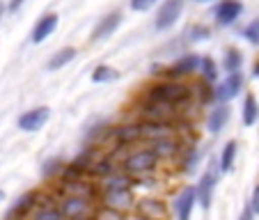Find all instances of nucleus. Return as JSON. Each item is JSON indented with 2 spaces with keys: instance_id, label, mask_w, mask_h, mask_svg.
Masks as SVG:
<instances>
[{
  "instance_id": "2eb2a0df",
  "label": "nucleus",
  "mask_w": 259,
  "mask_h": 220,
  "mask_svg": "<svg viewBox=\"0 0 259 220\" xmlns=\"http://www.w3.org/2000/svg\"><path fill=\"white\" fill-rule=\"evenodd\" d=\"M73 58H76V49H71V46H67V49L58 51V53H55L53 58L49 60V64H46V67H49L51 71H55V69H62L64 64H69Z\"/></svg>"
},
{
  "instance_id": "20e7f679",
  "label": "nucleus",
  "mask_w": 259,
  "mask_h": 220,
  "mask_svg": "<svg viewBox=\"0 0 259 220\" xmlns=\"http://www.w3.org/2000/svg\"><path fill=\"white\" fill-rule=\"evenodd\" d=\"M181 10H184V0H165L156 14V21H154L156 30L172 28L177 23V19L181 16Z\"/></svg>"
},
{
  "instance_id": "7ed1b4c3",
  "label": "nucleus",
  "mask_w": 259,
  "mask_h": 220,
  "mask_svg": "<svg viewBox=\"0 0 259 220\" xmlns=\"http://www.w3.org/2000/svg\"><path fill=\"white\" fill-rule=\"evenodd\" d=\"M60 211H62V218H85L94 213L88 195H78V193H69L60 204Z\"/></svg>"
},
{
  "instance_id": "4be33fe9",
  "label": "nucleus",
  "mask_w": 259,
  "mask_h": 220,
  "mask_svg": "<svg viewBox=\"0 0 259 220\" xmlns=\"http://www.w3.org/2000/svg\"><path fill=\"white\" fill-rule=\"evenodd\" d=\"M34 218H37V220L62 218V211H60V206H58V204H53V206H44V209H37V211H34Z\"/></svg>"
},
{
  "instance_id": "c756f323",
  "label": "nucleus",
  "mask_w": 259,
  "mask_h": 220,
  "mask_svg": "<svg viewBox=\"0 0 259 220\" xmlns=\"http://www.w3.org/2000/svg\"><path fill=\"white\" fill-rule=\"evenodd\" d=\"M3 200H5V193H3V191H0V202H3Z\"/></svg>"
},
{
  "instance_id": "423d86ee",
  "label": "nucleus",
  "mask_w": 259,
  "mask_h": 220,
  "mask_svg": "<svg viewBox=\"0 0 259 220\" xmlns=\"http://www.w3.org/2000/svg\"><path fill=\"white\" fill-rule=\"evenodd\" d=\"M241 87H243V76L239 73V69H236V71H230V76H227V78L218 85V90H215V99H218V101H232V99L241 92Z\"/></svg>"
},
{
  "instance_id": "c85d7f7f",
  "label": "nucleus",
  "mask_w": 259,
  "mask_h": 220,
  "mask_svg": "<svg viewBox=\"0 0 259 220\" xmlns=\"http://www.w3.org/2000/svg\"><path fill=\"white\" fill-rule=\"evenodd\" d=\"M5 10H7V7L3 5V0H0V21H3V16H5Z\"/></svg>"
},
{
  "instance_id": "dca6fc26",
  "label": "nucleus",
  "mask_w": 259,
  "mask_h": 220,
  "mask_svg": "<svg viewBox=\"0 0 259 220\" xmlns=\"http://www.w3.org/2000/svg\"><path fill=\"white\" fill-rule=\"evenodd\" d=\"M138 213L149 215V218H163V215H165V206L158 200H142L140 206H138Z\"/></svg>"
},
{
  "instance_id": "a878e982",
  "label": "nucleus",
  "mask_w": 259,
  "mask_h": 220,
  "mask_svg": "<svg viewBox=\"0 0 259 220\" xmlns=\"http://www.w3.org/2000/svg\"><path fill=\"white\" fill-rule=\"evenodd\" d=\"M250 211H252V215L259 213V186L254 188V193H252V200H250Z\"/></svg>"
},
{
  "instance_id": "412c9836",
  "label": "nucleus",
  "mask_w": 259,
  "mask_h": 220,
  "mask_svg": "<svg viewBox=\"0 0 259 220\" xmlns=\"http://www.w3.org/2000/svg\"><path fill=\"white\" fill-rule=\"evenodd\" d=\"M200 69H202V76H204L209 83H213L215 76H218V69H215V62L211 58H204L200 60Z\"/></svg>"
},
{
  "instance_id": "5701e85b",
  "label": "nucleus",
  "mask_w": 259,
  "mask_h": 220,
  "mask_svg": "<svg viewBox=\"0 0 259 220\" xmlns=\"http://www.w3.org/2000/svg\"><path fill=\"white\" fill-rule=\"evenodd\" d=\"M243 37L250 41V44H254V46H259V19H254L252 23L248 25V28L243 30Z\"/></svg>"
},
{
  "instance_id": "4468645a",
  "label": "nucleus",
  "mask_w": 259,
  "mask_h": 220,
  "mask_svg": "<svg viewBox=\"0 0 259 220\" xmlns=\"http://www.w3.org/2000/svg\"><path fill=\"white\" fill-rule=\"evenodd\" d=\"M227 119H230V108L227 106H218L211 110L209 115V131L211 133H218L220 128L227 124Z\"/></svg>"
},
{
  "instance_id": "6e6552de",
  "label": "nucleus",
  "mask_w": 259,
  "mask_h": 220,
  "mask_svg": "<svg viewBox=\"0 0 259 220\" xmlns=\"http://www.w3.org/2000/svg\"><path fill=\"white\" fill-rule=\"evenodd\" d=\"M241 10H243V7H241L239 0H223V3L215 7V21H218L220 25H230L239 19Z\"/></svg>"
},
{
  "instance_id": "f03ea898",
  "label": "nucleus",
  "mask_w": 259,
  "mask_h": 220,
  "mask_svg": "<svg viewBox=\"0 0 259 220\" xmlns=\"http://www.w3.org/2000/svg\"><path fill=\"white\" fill-rule=\"evenodd\" d=\"M158 154L156 149H140V152H133L131 156L124 161V170L128 172V174H142V172H149L156 167L158 163Z\"/></svg>"
},
{
  "instance_id": "39448f33",
  "label": "nucleus",
  "mask_w": 259,
  "mask_h": 220,
  "mask_svg": "<svg viewBox=\"0 0 259 220\" xmlns=\"http://www.w3.org/2000/svg\"><path fill=\"white\" fill-rule=\"evenodd\" d=\"M49 117H51V110L46 106L32 108V110H28V113H23L19 117V128L21 131H28V133L39 131V128L49 122Z\"/></svg>"
},
{
  "instance_id": "9b49d317",
  "label": "nucleus",
  "mask_w": 259,
  "mask_h": 220,
  "mask_svg": "<svg viewBox=\"0 0 259 220\" xmlns=\"http://www.w3.org/2000/svg\"><path fill=\"white\" fill-rule=\"evenodd\" d=\"M197 67H200V58H197V55H193V53L181 55V58L170 67V78H181V76H188V73H193Z\"/></svg>"
},
{
  "instance_id": "a211bd4d",
  "label": "nucleus",
  "mask_w": 259,
  "mask_h": 220,
  "mask_svg": "<svg viewBox=\"0 0 259 220\" xmlns=\"http://www.w3.org/2000/svg\"><path fill=\"white\" fill-rule=\"evenodd\" d=\"M234 158H236V142L230 140L225 147H223V154H220V170L230 172L232 165H234Z\"/></svg>"
},
{
  "instance_id": "9d476101",
  "label": "nucleus",
  "mask_w": 259,
  "mask_h": 220,
  "mask_svg": "<svg viewBox=\"0 0 259 220\" xmlns=\"http://www.w3.org/2000/svg\"><path fill=\"white\" fill-rule=\"evenodd\" d=\"M119 23H122V14L119 12H113V14H106L101 21L97 23V28L92 30V39H106V37H110V34L115 32V30L119 28Z\"/></svg>"
},
{
  "instance_id": "bb28decb",
  "label": "nucleus",
  "mask_w": 259,
  "mask_h": 220,
  "mask_svg": "<svg viewBox=\"0 0 259 220\" xmlns=\"http://www.w3.org/2000/svg\"><path fill=\"white\" fill-rule=\"evenodd\" d=\"M21 5H23V0H12V3H10V12H16Z\"/></svg>"
},
{
  "instance_id": "7c9ffc66",
  "label": "nucleus",
  "mask_w": 259,
  "mask_h": 220,
  "mask_svg": "<svg viewBox=\"0 0 259 220\" xmlns=\"http://www.w3.org/2000/svg\"><path fill=\"white\" fill-rule=\"evenodd\" d=\"M200 3H202V0H200Z\"/></svg>"
},
{
  "instance_id": "aec40b11",
  "label": "nucleus",
  "mask_w": 259,
  "mask_h": 220,
  "mask_svg": "<svg viewBox=\"0 0 259 220\" xmlns=\"http://www.w3.org/2000/svg\"><path fill=\"white\" fill-rule=\"evenodd\" d=\"M223 67H225V71H236V69H241V53L236 49H230L225 53V60H223Z\"/></svg>"
},
{
  "instance_id": "b1692460",
  "label": "nucleus",
  "mask_w": 259,
  "mask_h": 220,
  "mask_svg": "<svg viewBox=\"0 0 259 220\" xmlns=\"http://www.w3.org/2000/svg\"><path fill=\"white\" fill-rule=\"evenodd\" d=\"M158 0H131V10L133 12H147L149 7H154Z\"/></svg>"
},
{
  "instance_id": "cd10ccee",
  "label": "nucleus",
  "mask_w": 259,
  "mask_h": 220,
  "mask_svg": "<svg viewBox=\"0 0 259 220\" xmlns=\"http://www.w3.org/2000/svg\"><path fill=\"white\" fill-rule=\"evenodd\" d=\"M252 76H254V78H259V60H257V62H254V69H252Z\"/></svg>"
},
{
  "instance_id": "393cba45",
  "label": "nucleus",
  "mask_w": 259,
  "mask_h": 220,
  "mask_svg": "<svg viewBox=\"0 0 259 220\" xmlns=\"http://www.w3.org/2000/svg\"><path fill=\"white\" fill-rule=\"evenodd\" d=\"M191 37H193V39H206V37H209V28H204V25H197V28L191 30Z\"/></svg>"
},
{
  "instance_id": "6ab92c4d",
  "label": "nucleus",
  "mask_w": 259,
  "mask_h": 220,
  "mask_svg": "<svg viewBox=\"0 0 259 220\" xmlns=\"http://www.w3.org/2000/svg\"><path fill=\"white\" fill-rule=\"evenodd\" d=\"M117 76L119 73L115 71L113 67H108V64H99V67L92 71L94 83H110V80H117Z\"/></svg>"
},
{
  "instance_id": "f257e3e1",
  "label": "nucleus",
  "mask_w": 259,
  "mask_h": 220,
  "mask_svg": "<svg viewBox=\"0 0 259 220\" xmlns=\"http://www.w3.org/2000/svg\"><path fill=\"white\" fill-rule=\"evenodd\" d=\"M103 204L113 209H126L133 204L131 197V179L126 174H117L103 184Z\"/></svg>"
},
{
  "instance_id": "0eeeda50",
  "label": "nucleus",
  "mask_w": 259,
  "mask_h": 220,
  "mask_svg": "<svg viewBox=\"0 0 259 220\" xmlns=\"http://www.w3.org/2000/svg\"><path fill=\"white\" fill-rule=\"evenodd\" d=\"M58 19L60 16L58 14H44L37 23H34V28H32V44H39V41H44L46 37H51L53 34V30L58 28Z\"/></svg>"
},
{
  "instance_id": "ddd939ff",
  "label": "nucleus",
  "mask_w": 259,
  "mask_h": 220,
  "mask_svg": "<svg viewBox=\"0 0 259 220\" xmlns=\"http://www.w3.org/2000/svg\"><path fill=\"white\" fill-rule=\"evenodd\" d=\"M37 200H39V195L37 193H25L23 197H19L16 200V204L12 206V211H10V218H23V215H28L30 211L37 206Z\"/></svg>"
},
{
  "instance_id": "1a4fd4ad",
  "label": "nucleus",
  "mask_w": 259,
  "mask_h": 220,
  "mask_svg": "<svg viewBox=\"0 0 259 220\" xmlns=\"http://www.w3.org/2000/svg\"><path fill=\"white\" fill-rule=\"evenodd\" d=\"M197 202V191L193 186L184 188V191L179 193V197L175 200V211L177 215H179L181 220H188L191 218V211H193V204Z\"/></svg>"
},
{
  "instance_id": "f3484780",
  "label": "nucleus",
  "mask_w": 259,
  "mask_h": 220,
  "mask_svg": "<svg viewBox=\"0 0 259 220\" xmlns=\"http://www.w3.org/2000/svg\"><path fill=\"white\" fill-rule=\"evenodd\" d=\"M259 119V106H257V99L252 94H248L243 101V124L245 126H252L254 122Z\"/></svg>"
},
{
  "instance_id": "f8f14e48",
  "label": "nucleus",
  "mask_w": 259,
  "mask_h": 220,
  "mask_svg": "<svg viewBox=\"0 0 259 220\" xmlns=\"http://www.w3.org/2000/svg\"><path fill=\"white\" fill-rule=\"evenodd\" d=\"M213 188H215V174H213V170H206L204 177L200 179V186L195 188L197 195H200V204L204 206V209H209V204H211Z\"/></svg>"
}]
</instances>
